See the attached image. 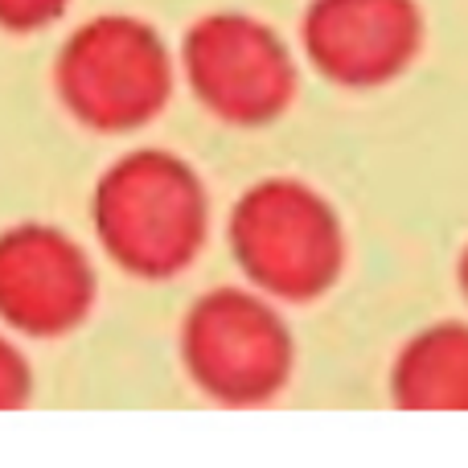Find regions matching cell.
<instances>
[{"instance_id": "cell-1", "label": "cell", "mask_w": 468, "mask_h": 468, "mask_svg": "<svg viewBox=\"0 0 468 468\" xmlns=\"http://www.w3.org/2000/svg\"><path fill=\"white\" fill-rule=\"evenodd\" d=\"M99 222L112 250L148 275L189 263L206 230V202L197 177L161 153L128 156L107 177L99 197Z\"/></svg>"}, {"instance_id": "cell-2", "label": "cell", "mask_w": 468, "mask_h": 468, "mask_svg": "<svg viewBox=\"0 0 468 468\" xmlns=\"http://www.w3.org/2000/svg\"><path fill=\"white\" fill-rule=\"evenodd\" d=\"M62 95L82 120L99 128H132L156 115L169 99V49L132 16H99L82 25L62 49Z\"/></svg>"}, {"instance_id": "cell-3", "label": "cell", "mask_w": 468, "mask_h": 468, "mask_svg": "<svg viewBox=\"0 0 468 468\" xmlns=\"http://www.w3.org/2000/svg\"><path fill=\"white\" fill-rule=\"evenodd\" d=\"M239 259L263 288L280 296H313L341 267V230L329 206L296 181H263L234 214Z\"/></svg>"}, {"instance_id": "cell-4", "label": "cell", "mask_w": 468, "mask_h": 468, "mask_svg": "<svg viewBox=\"0 0 468 468\" xmlns=\"http://www.w3.org/2000/svg\"><path fill=\"white\" fill-rule=\"evenodd\" d=\"M186 74L197 99L234 123H263L280 115L296 87L283 41L263 21L214 13L186 37Z\"/></svg>"}, {"instance_id": "cell-5", "label": "cell", "mask_w": 468, "mask_h": 468, "mask_svg": "<svg viewBox=\"0 0 468 468\" xmlns=\"http://www.w3.org/2000/svg\"><path fill=\"white\" fill-rule=\"evenodd\" d=\"M186 357L206 390L234 403L263 399L288 374V333L247 292H214L186 324Z\"/></svg>"}, {"instance_id": "cell-6", "label": "cell", "mask_w": 468, "mask_h": 468, "mask_svg": "<svg viewBox=\"0 0 468 468\" xmlns=\"http://www.w3.org/2000/svg\"><path fill=\"white\" fill-rule=\"evenodd\" d=\"M304 46L316 70L346 87H374L403 70L420 49L415 0H313Z\"/></svg>"}, {"instance_id": "cell-7", "label": "cell", "mask_w": 468, "mask_h": 468, "mask_svg": "<svg viewBox=\"0 0 468 468\" xmlns=\"http://www.w3.org/2000/svg\"><path fill=\"white\" fill-rule=\"evenodd\" d=\"M0 292L21 321L66 324L87 304V263L54 234H33L5 250Z\"/></svg>"}, {"instance_id": "cell-8", "label": "cell", "mask_w": 468, "mask_h": 468, "mask_svg": "<svg viewBox=\"0 0 468 468\" xmlns=\"http://www.w3.org/2000/svg\"><path fill=\"white\" fill-rule=\"evenodd\" d=\"M403 407L423 411H468V329L440 324L423 333L395 370Z\"/></svg>"}, {"instance_id": "cell-9", "label": "cell", "mask_w": 468, "mask_h": 468, "mask_svg": "<svg viewBox=\"0 0 468 468\" xmlns=\"http://www.w3.org/2000/svg\"><path fill=\"white\" fill-rule=\"evenodd\" d=\"M66 8V0H0V25L8 29H37L54 21Z\"/></svg>"}, {"instance_id": "cell-10", "label": "cell", "mask_w": 468, "mask_h": 468, "mask_svg": "<svg viewBox=\"0 0 468 468\" xmlns=\"http://www.w3.org/2000/svg\"><path fill=\"white\" fill-rule=\"evenodd\" d=\"M464 288H468V259H464Z\"/></svg>"}]
</instances>
